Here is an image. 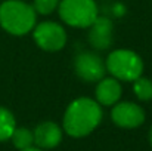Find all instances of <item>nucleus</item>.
Returning a JSON list of instances; mask_svg holds the SVG:
<instances>
[{
	"label": "nucleus",
	"mask_w": 152,
	"mask_h": 151,
	"mask_svg": "<svg viewBox=\"0 0 152 151\" xmlns=\"http://www.w3.org/2000/svg\"><path fill=\"white\" fill-rule=\"evenodd\" d=\"M101 107L89 98H80L74 101L64 117V129L74 138L89 135L101 122Z\"/></svg>",
	"instance_id": "obj_1"
},
{
	"label": "nucleus",
	"mask_w": 152,
	"mask_h": 151,
	"mask_svg": "<svg viewBox=\"0 0 152 151\" xmlns=\"http://www.w3.org/2000/svg\"><path fill=\"white\" fill-rule=\"evenodd\" d=\"M36 24L34 9L19 0H7L0 6V25L10 34L28 33Z\"/></svg>",
	"instance_id": "obj_2"
},
{
	"label": "nucleus",
	"mask_w": 152,
	"mask_h": 151,
	"mask_svg": "<svg viewBox=\"0 0 152 151\" xmlns=\"http://www.w3.org/2000/svg\"><path fill=\"white\" fill-rule=\"evenodd\" d=\"M61 18L72 27H90L98 18V7L93 0H62L59 4Z\"/></svg>",
	"instance_id": "obj_3"
},
{
	"label": "nucleus",
	"mask_w": 152,
	"mask_h": 151,
	"mask_svg": "<svg viewBox=\"0 0 152 151\" xmlns=\"http://www.w3.org/2000/svg\"><path fill=\"white\" fill-rule=\"evenodd\" d=\"M108 71L117 79L134 82L142 74V61L132 50H115L106 59Z\"/></svg>",
	"instance_id": "obj_4"
},
{
	"label": "nucleus",
	"mask_w": 152,
	"mask_h": 151,
	"mask_svg": "<svg viewBox=\"0 0 152 151\" xmlns=\"http://www.w3.org/2000/svg\"><path fill=\"white\" fill-rule=\"evenodd\" d=\"M34 39L45 50H59L66 42L64 28L55 22H42L37 25L34 30Z\"/></svg>",
	"instance_id": "obj_5"
},
{
	"label": "nucleus",
	"mask_w": 152,
	"mask_h": 151,
	"mask_svg": "<svg viewBox=\"0 0 152 151\" xmlns=\"http://www.w3.org/2000/svg\"><path fill=\"white\" fill-rule=\"evenodd\" d=\"M111 116L115 124H118L120 127H127V129L137 127L145 120L143 110L133 102H123V104L115 105Z\"/></svg>",
	"instance_id": "obj_6"
},
{
	"label": "nucleus",
	"mask_w": 152,
	"mask_h": 151,
	"mask_svg": "<svg viewBox=\"0 0 152 151\" xmlns=\"http://www.w3.org/2000/svg\"><path fill=\"white\" fill-rule=\"evenodd\" d=\"M75 71L81 79L87 82H96V80H102L105 68L102 59L98 55L86 52L75 58Z\"/></svg>",
	"instance_id": "obj_7"
},
{
	"label": "nucleus",
	"mask_w": 152,
	"mask_h": 151,
	"mask_svg": "<svg viewBox=\"0 0 152 151\" xmlns=\"http://www.w3.org/2000/svg\"><path fill=\"white\" fill-rule=\"evenodd\" d=\"M90 27L89 42L96 49H108L112 42V22L108 18L98 16Z\"/></svg>",
	"instance_id": "obj_8"
},
{
	"label": "nucleus",
	"mask_w": 152,
	"mask_h": 151,
	"mask_svg": "<svg viewBox=\"0 0 152 151\" xmlns=\"http://www.w3.org/2000/svg\"><path fill=\"white\" fill-rule=\"evenodd\" d=\"M62 139V132L58 124L52 122H45L39 124L34 130V142L40 148H53Z\"/></svg>",
	"instance_id": "obj_9"
},
{
	"label": "nucleus",
	"mask_w": 152,
	"mask_h": 151,
	"mask_svg": "<svg viewBox=\"0 0 152 151\" xmlns=\"http://www.w3.org/2000/svg\"><path fill=\"white\" fill-rule=\"evenodd\" d=\"M98 101L103 105H112L121 96V86L114 79H103L96 89Z\"/></svg>",
	"instance_id": "obj_10"
},
{
	"label": "nucleus",
	"mask_w": 152,
	"mask_h": 151,
	"mask_svg": "<svg viewBox=\"0 0 152 151\" xmlns=\"http://www.w3.org/2000/svg\"><path fill=\"white\" fill-rule=\"evenodd\" d=\"M13 145L18 148V150H25V148H30L34 142V133L25 127H15L12 136H10Z\"/></svg>",
	"instance_id": "obj_11"
},
{
	"label": "nucleus",
	"mask_w": 152,
	"mask_h": 151,
	"mask_svg": "<svg viewBox=\"0 0 152 151\" xmlns=\"http://www.w3.org/2000/svg\"><path fill=\"white\" fill-rule=\"evenodd\" d=\"M15 130V119L12 113L0 107V141H6Z\"/></svg>",
	"instance_id": "obj_12"
},
{
	"label": "nucleus",
	"mask_w": 152,
	"mask_h": 151,
	"mask_svg": "<svg viewBox=\"0 0 152 151\" xmlns=\"http://www.w3.org/2000/svg\"><path fill=\"white\" fill-rule=\"evenodd\" d=\"M134 94L142 101H148L152 98V82L148 79H136L134 80Z\"/></svg>",
	"instance_id": "obj_13"
},
{
	"label": "nucleus",
	"mask_w": 152,
	"mask_h": 151,
	"mask_svg": "<svg viewBox=\"0 0 152 151\" xmlns=\"http://www.w3.org/2000/svg\"><path fill=\"white\" fill-rule=\"evenodd\" d=\"M59 0H34V10H37L39 13L48 15L58 6Z\"/></svg>",
	"instance_id": "obj_14"
},
{
	"label": "nucleus",
	"mask_w": 152,
	"mask_h": 151,
	"mask_svg": "<svg viewBox=\"0 0 152 151\" xmlns=\"http://www.w3.org/2000/svg\"><path fill=\"white\" fill-rule=\"evenodd\" d=\"M21 151H42L40 148H34V147H30V148H25V150H21Z\"/></svg>",
	"instance_id": "obj_15"
},
{
	"label": "nucleus",
	"mask_w": 152,
	"mask_h": 151,
	"mask_svg": "<svg viewBox=\"0 0 152 151\" xmlns=\"http://www.w3.org/2000/svg\"><path fill=\"white\" fill-rule=\"evenodd\" d=\"M149 141H151V145H152V129H151V132H149Z\"/></svg>",
	"instance_id": "obj_16"
}]
</instances>
